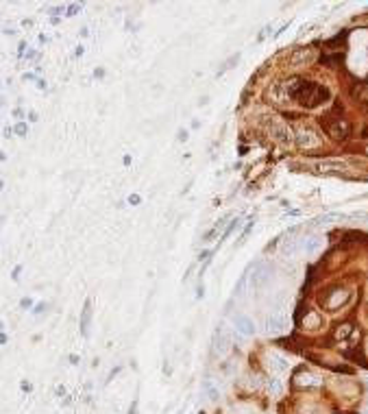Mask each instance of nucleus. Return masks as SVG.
Segmentation results:
<instances>
[{
  "instance_id": "obj_1",
  "label": "nucleus",
  "mask_w": 368,
  "mask_h": 414,
  "mask_svg": "<svg viewBox=\"0 0 368 414\" xmlns=\"http://www.w3.org/2000/svg\"><path fill=\"white\" fill-rule=\"evenodd\" d=\"M327 98H329V89L325 85H320V83H309V81H303L297 96H294V100H299L303 107H309V109L327 103Z\"/></svg>"
},
{
  "instance_id": "obj_2",
  "label": "nucleus",
  "mask_w": 368,
  "mask_h": 414,
  "mask_svg": "<svg viewBox=\"0 0 368 414\" xmlns=\"http://www.w3.org/2000/svg\"><path fill=\"white\" fill-rule=\"evenodd\" d=\"M294 137H297V144L301 146V149H307V151L318 149V146L323 144V137H320L316 129L309 127V124L297 127V131H294Z\"/></svg>"
},
{
  "instance_id": "obj_3",
  "label": "nucleus",
  "mask_w": 368,
  "mask_h": 414,
  "mask_svg": "<svg viewBox=\"0 0 368 414\" xmlns=\"http://www.w3.org/2000/svg\"><path fill=\"white\" fill-rule=\"evenodd\" d=\"M323 124L327 129V133L334 137V140H338V142L340 140H346L348 131H351V127H348V122L344 120L342 116H325Z\"/></svg>"
},
{
  "instance_id": "obj_4",
  "label": "nucleus",
  "mask_w": 368,
  "mask_h": 414,
  "mask_svg": "<svg viewBox=\"0 0 368 414\" xmlns=\"http://www.w3.org/2000/svg\"><path fill=\"white\" fill-rule=\"evenodd\" d=\"M348 297H351V292H348L346 288L334 286V288H329V290L323 294L320 303L325 305V310H338V308H342L344 303L348 301Z\"/></svg>"
},
{
  "instance_id": "obj_5",
  "label": "nucleus",
  "mask_w": 368,
  "mask_h": 414,
  "mask_svg": "<svg viewBox=\"0 0 368 414\" xmlns=\"http://www.w3.org/2000/svg\"><path fill=\"white\" fill-rule=\"evenodd\" d=\"M292 384H294V388H318V386L323 384V380H320L314 371H309L303 366V369H299L294 373Z\"/></svg>"
},
{
  "instance_id": "obj_6",
  "label": "nucleus",
  "mask_w": 368,
  "mask_h": 414,
  "mask_svg": "<svg viewBox=\"0 0 368 414\" xmlns=\"http://www.w3.org/2000/svg\"><path fill=\"white\" fill-rule=\"evenodd\" d=\"M270 279H272V266L268 262L255 264V273H253V279H251L253 290H262Z\"/></svg>"
},
{
  "instance_id": "obj_7",
  "label": "nucleus",
  "mask_w": 368,
  "mask_h": 414,
  "mask_svg": "<svg viewBox=\"0 0 368 414\" xmlns=\"http://www.w3.org/2000/svg\"><path fill=\"white\" fill-rule=\"evenodd\" d=\"M268 133H270V137L274 142H279V144H290L292 142V133H290V129L283 124V122H279L277 118H270L268 120Z\"/></svg>"
},
{
  "instance_id": "obj_8",
  "label": "nucleus",
  "mask_w": 368,
  "mask_h": 414,
  "mask_svg": "<svg viewBox=\"0 0 368 414\" xmlns=\"http://www.w3.org/2000/svg\"><path fill=\"white\" fill-rule=\"evenodd\" d=\"M266 98H268V103H272V105H288V103H292V98L288 96L283 81L272 83V85L266 89Z\"/></svg>"
},
{
  "instance_id": "obj_9",
  "label": "nucleus",
  "mask_w": 368,
  "mask_h": 414,
  "mask_svg": "<svg viewBox=\"0 0 368 414\" xmlns=\"http://www.w3.org/2000/svg\"><path fill=\"white\" fill-rule=\"evenodd\" d=\"M286 327H288V318L283 314H279V312H274V314H270L266 318V331H268L270 336H277L281 331H286Z\"/></svg>"
},
{
  "instance_id": "obj_10",
  "label": "nucleus",
  "mask_w": 368,
  "mask_h": 414,
  "mask_svg": "<svg viewBox=\"0 0 368 414\" xmlns=\"http://www.w3.org/2000/svg\"><path fill=\"white\" fill-rule=\"evenodd\" d=\"M229 345H231V338H229L227 329H218L214 334V345H211L214 355H225L229 351Z\"/></svg>"
},
{
  "instance_id": "obj_11",
  "label": "nucleus",
  "mask_w": 368,
  "mask_h": 414,
  "mask_svg": "<svg viewBox=\"0 0 368 414\" xmlns=\"http://www.w3.org/2000/svg\"><path fill=\"white\" fill-rule=\"evenodd\" d=\"M320 248H323V238H320V236H305V238H303V240H301V251L303 253H305L307 257H314L318 251H320Z\"/></svg>"
},
{
  "instance_id": "obj_12",
  "label": "nucleus",
  "mask_w": 368,
  "mask_h": 414,
  "mask_svg": "<svg viewBox=\"0 0 368 414\" xmlns=\"http://www.w3.org/2000/svg\"><path fill=\"white\" fill-rule=\"evenodd\" d=\"M311 59H314V50H311V48H297V50L290 55V66H292V68L307 66Z\"/></svg>"
},
{
  "instance_id": "obj_13",
  "label": "nucleus",
  "mask_w": 368,
  "mask_h": 414,
  "mask_svg": "<svg viewBox=\"0 0 368 414\" xmlns=\"http://www.w3.org/2000/svg\"><path fill=\"white\" fill-rule=\"evenodd\" d=\"M233 327H235L237 334H242V336H253L255 334V323L244 314H237L233 318Z\"/></svg>"
},
{
  "instance_id": "obj_14",
  "label": "nucleus",
  "mask_w": 368,
  "mask_h": 414,
  "mask_svg": "<svg viewBox=\"0 0 368 414\" xmlns=\"http://www.w3.org/2000/svg\"><path fill=\"white\" fill-rule=\"evenodd\" d=\"M268 366H270V371L274 373V375H281V373H286L288 371V357H283L281 353H272L270 355V362H268Z\"/></svg>"
},
{
  "instance_id": "obj_15",
  "label": "nucleus",
  "mask_w": 368,
  "mask_h": 414,
  "mask_svg": "<svg viewBox=\"0 0 368 414\" xmlns=\"http://www.w3.org/2000/svg\"><path fill=\"white\" fill-rule=\"evenodd\" d=\"M303 327H305V329H318V327H323V316H320L318 312H307V314L303 316Z\"/></svg>"
},
{
  "instance_id": "obj_16",
  "label": "nucleus",
  "mask_w": 368,
  "mask_h": 414,
  "mask_svg": "<svg viewBox=\"0 0 368 414\" xmlns=\"http://www.w3.org/2000/svg\"><path fill=\"white\" fill-rule=\"evenodd\" d=\"M89 320H91V301L87 299L85 308H83V312H81V334L83 336H85L87 329H89Z\"/></svg>"
},
{
  "instance_id": "obj_17",
  "label": "nucleus",
  "mask_w": 368,
  "mask_h": 414,
  "mask_svg": "<svg viewBox=\"0 0 368 414\" xmlns=\"http://www.w3.org/2000/svg\"><path fill=\"white\" fill-rule=\"evenodd\" d=\"M355 331V327H353V323H340L338 327H336V331H334V340H346L348 336H351Z\"/></svg>"
},
{
  "instance_id": "obj_18",
  "label": "nucleus",
  "mask_w": 368,
  "mask_h": 414,
  "mask_svg": "<svg viewBox=\"0 0 368 414\" xmlns=\"http://www.w3.org/2000/svg\"><path fill=\"white\" fill-rule=\"evenodd\" d=\"M203 392H205V397H207L209 401H218V397H220V390L216 388L211 380H205V382H203Z\"/></svg>"
},
{
  "instance_id": "obj_19",
  "label": "nucleus",
  "mask_w": 368,
  "mask_h": 414,
  "mask_svg": "<svg viewBox=\"0 0 368 414\" xmlns=\"http://www.w3.org/2000/svg\"><path fill=\"white\" fill-rule=\"evenodd\" d=\"M266 388H268V392L272 394V397H281V392H283V386H281V382L277 380V377H268Z\"/></svg>"
},
{
  "instance_id": "obj_20",
  "label": "nucleus",
  "mask_w": 368,
  "mask_h": 414,
  "mask_svg": "<svg viewBox=\"0 0 368 414\" xmlns=\"http://www.w3.org/2000/svg\"><path fill=\"white\" fill-rule=\"evenodd\" d=\"M299 248H301V240H286V244H283V255L294 257L299 253Z\"/></svg>"
},
{
  "instance_id": "obj_21",
  "label": "nucleus",
  "mask_w": 368,
  "mask_h": 414,
  "mask_svg": "<svg viewBox=\"0 0 368 414\" xmlns=\"http://www.w3.org/2000/svg\"><path fill=\"white\" fill-rule=\"evenodd\" d=\"M318 168L323 172H336V170H344V164L342 161H323V164H318Z\"/></svg>"
},
{
  "instance_id": "obj_22",
  "label": "nucleus",
  "mask_w": 368,
  "mask_h": 414,
  "mask_svg": "<svg viewBox=\"0 0 368 414\" xmlns=\"http://www.w3.org/2000/svg\"><path fill=\"white\" fill-rule=\"evenodd\" d=\"M344 216H340V214H325V216H320V218H316L314 220V225H318V227H323V225H331L334 220H342Z\"/></svg>"
},
{
  "instance_id": "obj_23",
  "label": "nucleus",
  "mask_w": 368,
  "mask_h": 414,
  "mask_svg": "<svg viewBox=\"0 0 368 414\" xmlns=\"http://www.w3.org/2000/svg\"><path fill=\"white\" fill-rule=\"evenodd\" d=\"M246 281H248V273H244L242 277H240V281L235 283V294H237V297H240V294L244 292V288H246Z\"/></svg>"
},
{
  "instance_id": "obj_24",
  "label": "nucleus",
  "mask_w": 368,
  "mask_h": 414,
  "mask_svg": "<svg viewBox=\"0 0 368 414\" xmlns=\"http://www.w3.org/2000/svg\"><path fill=\"white\" fill-rule=\"evenodd\" d=\"M15 133H17V135H24V133H26V124H17V127H15Z\"/></svg>"
},
{
  "instance_id": "obj_25",
  "label": "nucleus",
  "mask_w": 368,
  "mask_h": 414,
  "mask_svg": "<svg viewBox=\"0 0 368 414\" xmlns=\"http://www.w3.org/2000/svg\"><path fill=\"white\" fill-rule=\"evenodd\" d=\"M79 9H81V5H72V7L68 9V15H75V13L79 11Z\"/></svg>"
},
{
  "instance_id": "obj_26",
  "label": "nucleus",
  "mask_w": 368,
  "mask_h": 414,
  "mask_svg": "<svg viewBox=\"0 0 368 414\" xmlns=\"http://www.w3.org/2000/svg\"><path fill=\"white\" fill-rule=\"evenodd\" d=\"M364 220H366V223H368V211H366V216H364Z\"/></svg>"
},
{
  "instance_id": "obj_27",
  "label": "nucleus",
  "mask_w": 368,
  "mask_h": 414,
  "mask_svg": "<svg viewBox=\"0 0 368 414\" xmlns=\"http://www.w3.org/2000/svg\"><path fill=\"white\" fill-rule=\"evenodd\" d=\"M366 153H368V146H366Z\"/></svg>"
},
{
  "instance_id": "obj_28",
  "label": "nucleus",
  "mask_w": 368,
  "mask_h": 414,
  "mask_svg": "<svg viewBox=\"0 0 368 414\" xmlns=\"http://www.w3.org/2000/svg\"><path fill=\"white\" fill-rule=\"evenodd\" d=\"M0 188H3V183H0Z\"/></svg>"
}]
</instances>
